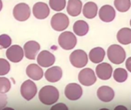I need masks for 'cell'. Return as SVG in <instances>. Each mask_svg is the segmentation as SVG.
<instances>
[{
  "label": "cell",
  "instance_id": "21",
  "mask_svg": "<svg viewBox=\"0 0 131 110\" xmlns=\"http://www.w3.org/2000/svg\"><path fill=\"white\" fill-rule=\"evenodd\" d=\"M97 13V5L93 2H87L83 7V15L85 18L91 19L96 17Z\"/></svg>",
  "mask_w": 131,
  "mask_h": 110
},
{
  "label": "cell",
  "instance_id": "11",
  "mask_svg": "<svg viewBox=\"0 0 131 110\" xmlns=\"http://www.w3.org/2000/svg\"><path fill=\"white\" fill-rule=\"evenodd\" d=\"M55 61V57L53 54L48 51H42L39 53L37 57V62L42 67H50Z\"/></svg>",
  "mask_w": 131,
  "mask_h": 110
},
{
  "label": "cell",
  "instance_id": "20",
  "mask_svg": "<svg viewBox=\"0 0 131 110\" xmlns=\"http://www.w3.org/2000/svg\"><path fill=\"white\" fill-rule=\"evenodd\" d=\"M105 56V51L102 47H97L93 48L89 53V59L94 64H99L103 61Z\"/></svg>",
  "mask_w": 131,
  "mask_h": 110
},
{
  "label": "cell",
  "instance_id": "28",
  "mask_svg": "<svg viewBox=\"0 0 131 110\" xmlns=\"http://www.w3.org/2000/svg\"><path fill=\"white\" fill-rule=\"evenodd\" d=\"M10 70V64L8 60L0 58V76L6 75Z\"/></svg>",
  "mask_w": 131,
  "mask_h": 110
},
{
  "label": "cell",
  "instance_id": "16",
  "mask_svg": "<svg viewBox=\"0 0 131 110\" xmlns=\"http://www.w3.org/2000/svg\"><path fill=\"white\" fill-rule=\"evenodd\" d=\"M97 95L100 100L104 103H108L112 101L114 98V91L110 87L103 86L97 90Z\"/></svg>",
  "mask_w": 131,
  "mask_h": 110
},
{
  "label": "cell",
  "instance_id": "18",
  "mask_svg": "<svg viewBox=\"0 0 131 110\" xmlns=\"http://www.w3.org/2000/svg\"><path fill=\"white\" fill-rule=\"evenodd\" d=\"M27 76L33 80H39L42 78L44 73L42 69L35 64H29L26 68Z\"/></svg>",
  "mask_w": 131,
  "mask_h": 110
},
{
  "label": "cell",
  "instance_id": "19",
  "mask_svg": "<svg viewBox=\"0 0 131 110\" xmlns=\"http://www.w3.org/2000/svg\"><path fill=\"white\" fill-rule=\"evenodd\" d=\"M82 10V2L81 0H68L67 11L73 17L78 16L81 14Z\"/></svg>",
  "mask_w": 131,
  "mask_h": 110
},
{
  "label": "cell",
  "instance_id": "8",
  "mask_svg": "<svg viewBox=\"0 0 131 110\" xmlns=\"http://www.w3.org/2000/svg\"><path fill=\"white\" fill-rule=\"evenodd\" d=\"M79 82L86 87H90L94 84L97 81V77L94 71L91 68H84L80 71L78 74Z\"/></svg>",
  "mask_w": 131,
  "mask_h": 110
},
{
  "label": "cell",
  "instance_id": "23",
  "mask_svg": "<svg viewBox=\"0 0 131 110\" xmlns=\"http://www.w3.org/2000/svg\"><path fill=\"white\" fill-rule=\"evenodd\" d=\"M73 31L78 36H84L89 31V25L86 21L83 20H78L74 24Z\"/></svg>",
  "mask_w": 131,
  "mask_h": 110
},
{
  "label": "cell",
  "instance_id": "17",
  "mask_svg": "<svg viewBox=\"0 0 131 110\" xmlns=\"http://www.w3.org/2000/svg\"><path fill=\"white\" fill-rule=\"evenodd\" d=\"M45 79L50 83H56L62 77V70L61 67L55 66L48 68L45 74Z\"/></svg>",
  "mask_w": 131,
  "mask_h": 110
},
{
  "label": "cell",
  "instance_id": "4",
  "mask_svg": "<svg viewBox=\"0 0 131 110\" xmlns=\"http://www.w3.org/2000/svg\"><path fill=\"white\" fill-rule=\"evenodd\" d=\"M70 62L76 68H82L85 67L88 62L87 53L83 50L74 51L70 55Z\"/></svg>",
  "mask_w": 131,
  "mask_h": 110
},
{
  "label": "cell",
  "instance_id": "14",
  "mask_svg": "<svg viewBox=\"0 0 131 110\" xmlns=\"http://www.w3.org/2000/svg\"><path fill=\"white\" fill-rule=\"evenodd\" d=\"M113 74V68L107 63H101L96 67V74L102 80H109Z\"/></svg>",
  "mask_w": 131,
  "mask_h": 110
},
{
  "label": "cell",
  "instance_id": "13",
  "mask_svg": "<svg viewBox=\"0 0 131 110\" xmlns=\"http://www.w3.org/2000/svg\"><path fill=\"white\" fill-rule=\"evenodd\" d=\"M34 16L37 19H45L50 14V9L48 5L45 2H37L34 5L32 8Z\"/></svg>",
  "mask_w": 131,
  "mask_h": 110
},
{
  "label": "cell",
  "instance_id": "7",
  "mask_svg": "<svg viewBox=\"0 0 131 110\" xmlns=\"http://www.w3.org/2000/svg\"><path fill=\"white\" fill-rule=\"evenodd\" d=\"M13 16L19 21H25L29 18L31 11L26 3H18L13 8Z\"/></svg>",
  "mask_w": 131,
  "mask_h": 110
},
{
  "label": "cell",
  "instance_id": "27",
  "mask_svg": "<svg viewBox=\"0 0 131 110\" xmlns=\"http://www.w3.org/2000/svg\"><path fill=\"white\" fill-rule=\"evenodd\" d=\"M11 89V83L6 77H0V93H6Z\"/></svg>",
  "mask_w": 131,
  "mask_h": 110
},
{
  "label": "cell",
  "instance_id": "33",
  "mask_svg": "<svg viewBox=\"0 0 131 110\" xmlns=\"http://www.w3.org/2000/svg\"><path fill=\"white\" fill-rule=\"evenodd\" d=\"M117 109L127 110V107H125V106H117V107L115 108V110H117Z\"/></svg>",
  "mask_w": 131,
  "mask_h": 110
},
{
  "label": "cell",
  "instance_id": "3",
  "mask_svg": "<svg viewBox=\"0 0 131 110\" xmlns=\"http://www.w3.org/2000/svg\"><path fill=\"white\" fill-rule=\"evenodd\" d=\"M58 44L64 50H72L77 44V38L74 33L71 31H64L60 34L58 38Z\"/></svg>",
  "mask_w": 131,
  "mask_h": 110
},
{
  "label": "cell",
  "instance_id": "31",
  "mask_svg": "<svg viewBox=\"0 0 131 110\" xmlns=\"http://www.w3.org/2000/svg\"><path fill=\"white\" fill-rule=\"evenodd\" d=\"M68 107L66 106L65 104L64 103H58L56 105H54L52 107H51V109H59V110H68Z\"/></svg>",
  "mask_w": 131,
  "mask_h": 110
},
{
  "label": "cell",
  "instance_id": "12",
  "mask_svg": "<svg viewBox=\"0 0 131 110\" xmlns=\"http://www.w3.org/2000/svg\"><path fill=\"white\" fill-rule=\"evenodd\" d=\"M40 50V44L35 41H29L24 45L25 56L28 60H35Z\"/></svg>",
  "mask_w": 131,
  "mask_h": 110
},
{
  "label": "cell",
  "instance_id": "9",
  "mask_svg": "<svg viewBox=\"0 0 131 110\" xmlns=\"http://www.w3.org/2000/svg\"><path fill=\"white\" fill-rule=\"evenodd\" d=\"M82 94L83 90L81 87L74 83L68 84L64 89V95L69 100H78L82 96Z\"/></svg>",
  "mask_w": 131,
  "mask_h": 110
},
{
  "label": "cell",
  "instance_id": "30",
  "mask_svg": "<svg viewBox=\"0 0 131 110\" xmlns=\"http://www.w3.org/2000/svg\"><path fill=\"white\" fill-rule=\"evenodd\" d=\"M7 104V96L5 93H0V109L5 108Z\"/></svg>",
  "mask_w": 131,
  "mask_h": 110
},
{
  "label": "cell",
  "instance_id": "25",
  "mask_svg": "<svg viewBox=\"0 0 131 110\" xmlns=\"http://www.w3.org/2000/svg\"><path fill=\"white\" fill-rule=\"evenodd\" d=\"M114 6L121 12L127 11L130 8V0H114Z\"/></svg>",
  "mask_w": 131,
  "mask_h": 110
},
{
  "label": "cell",
  "instance_id": "22",
  "mask_svg": "<svg viewBox=\"0 0 131 110\" xmlns=\"http://www.w3.org/2000/svg\"><path fill=\"white\" fill-rule=\"evenodd\" d=\"M117 39L120 44L127 45L131 43V29L129 28H121L117 34Z\"/></svg>",
  "mask_w": 131,
  "mask_h": 110
},
{
  "label": "cell",
  "instance_id": "15",
  "mask_svg": "<svg viewBox=\"0 0 131 110\" xmlns=\"http://www.w3.org/2000/svg\"><path fill=\"white\" fill-rule=\"evenodd\" d=\"M116 16V11L114 8L110 5H105L102 6L99 11V17L101 21L104 22L112 21Z\"/></svg>",
  "mask_w": 131,
  "mask_h": 110
},
{
  "label": "cell",
  "instance_id": "24",
  "mask_svg": "<svg viewBox=\"0 0 131 110\" xmlns=\"http://www.w3.org/2000/svg\"><path fill=\"white\" fill-rule=\"evenodd\" d=\"M128 77L127 71L124 68H117L114 72V78L118 83H124Z\"/></svg>",
  "mask_w": 131,
  "mask_h": 110
},
{
  "label": "cell",
  "instance_id": "32",
  "mask_svg": "<svg viewBox=\"0 0 131 110\" xmlns=\"http://www.w3.org/2000/svg\"><path fill=\"white\" fill-rule=\"evenodd\" d=\"M126 67L128 70V71L131 72V57H129L126 62Z\"/></svg>",
  "mask_w": 131,
  "mask_h": 110
},
{
  "label": "cell",
  "instance_id": "26",
  "mask_svg": "<svg viewBox=\"0 0 131 110\" xmlns=\"http://www.w3.org/2000/svg\"><path fill=\"white\" fill-rule=\"evenodd\" d=\"M49 5L54 11H60L65 8V0H49Z\"/></svg>",
  "mask_w": 131,
  "mask_h": 110
},
{
  "label": "cell",
  "instance_id": "29",
  "mask_svg": "<svg viewBox=\"0 0 131 110\" xmlns=\"http://www.w3.org/2000/svg\"><path fill=\"white\" fill-rule=\"evenodd\" d=\"M12 44V39L8 34L0 35V47L1 48H8Z\"/></svg>",
  "mask_w": 131,
  "mask_h": 110
},
{
  "label": "cell",
  "instance_id": "2",
  "mask_svg": "<svg viewBox=\"0 0 131 110\" xmlns=\"http://www.w3.org/2000/svg\"><path fill=\"white\" fill-rule=\"evenodd\" d=\"M107 57L113 64H121L126 59V52L121 46L113 44L107 50Z\"/></svg>",
  "mask_w": 131,
  "mask_h": 110
},
{
  "label": "cell",
  "instance_id": "34",
  "mask_svg": "<svg viewBox=\"0 0 131 110\" xmlns=\"http://www.w3.org/2000/svg\"><path fill=\"white\" fill-rule=\"evenodd\" d=\"M2 8V2L0 0V11H1Z\"/></svg>",
  "mask_w": 131,
  "mask_h": 110
},
{
  "label": "cell",
  "instance_id": "10",
  "mask_svg": "<svg viewBox=\"0 0 131 110\" xmlns=\"http://www.w3.org/2000/svg\"><path fill=\"white\" fill-rule=\"evenodd\" d=\"M7 58L13 63L20 62L24 57V51L19 45H12L6 51Z\"/></svg>",
  "mask_w": 131,
  "mask_h": 110
},
{
  "label": "cell",
  "instance_id": "5",
  "mask_svg": "<svg viewBox=\"0 0 131 110\" xmlns=\"http://www.w3.org/2000/svg\"><path fill=\"white\" fill-rule=\"evenodd\" d=\"M51 25L54 31H62L68 27L69 18L64 13H57L52 16Z\"/></svg>",
  "mask_w": 131,
  "mask_h": 110
},
{
  "label": "cell",
  "instance_id": "1",
  "mask_svg": "<svg viewBox=\"0 0 131 110\" xmlns=\"http://www.w3.org/2000/svg\"><path fill=\"white\" fill-rule=\"evenodd\" d=\"M59 98V92L57 88L52 86L42 87L38 93V99L45 105L50 106L54 104Z\"/></svg>",
  "mask_w": 131,
  "mask_h": 110
},
{
  "label": "cell",
  "instance_id": "6",
  "mask_svg": "<svg viewBox=\"0 0 131 110\" xmlns=\"http://www.w3.org/2000/svg\"><path fill=\"white\" fill-rule=\"evenodd\" d=\"M20 92L21 96L27 101H29L35 96L37 87L32 80H25L21 86Z\"/></svg>",
  "mask_w": 131,
  "mask_h": 110
}]
</instances>
